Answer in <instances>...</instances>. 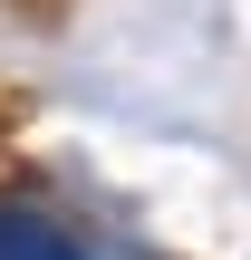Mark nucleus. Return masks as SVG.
<instances>
[{
  "mask_svg": "<svg viewBox=\"0 0 251 260\" xmlns=\"http://www.w3.org/2000/svg\"><path fill=\"white\" fill-rule=\"evenodd\" d=\"M0 260H97L48 203H29V193H0Z\"/></svg>",
  "mask_w": 251,
  "mask_h": 260,
  "instance_id": "f257e3e1",
  "label": "nucleus"
}]
</instances>
